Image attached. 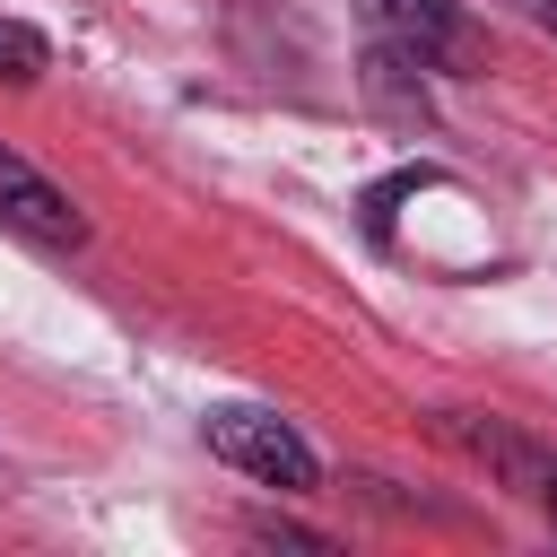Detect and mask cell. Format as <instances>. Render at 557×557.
Listing matches in <instances>:
<instances>
[{
    "mask_svg": "<svg viewBox=\"0 0 557 557\" xmlns=\"http://www.w3.org/2000/svg\"><path fill=\"white\" fill-rule=\"evenodd\" d=\"M209 453L226 461V470H244V479H261V487H278V496H305V487H322V453L278 418V409H252V400H226V409H209Z\"/></svg>",
    "mask_w": 557,
    "mask_h": 557,
    "instance_id": "6da1fadb",
    "label": "cell"
},
{
    "mask_svg": "<svg viewBox=\"0 0 557 557\" xmlns=\"http://www.w3.org/2000/svg\"><path fill=\"white\" fill-rule=\"evenodd\" d=\"M0 226L26 235V244H44V252H78V244H87V209H78L44 165H26L9 139H0Z\"/></svg>",
    "mask_w": 557,
    "mask_h": 557,
    "instance_id": "7a4b0ae2",
    "label": "cell"
},
{
    "mask_svg": "<svg viewBox=\"0 0 557 557\" xmlns=\"http://www.w3.org/2000/svg\"><path fill=\"white\" fill-rule=\"evenodd\" d=\"M357 17L374 26V44H400L426 70H461L470 61V17L453 0H357Z\"/></svg>",
    "mask_w": 557,
    "mask_h": 557,
    "instance_id": "3957f363",
    "label": "cell"
},
{
    "mask_svg": "<svg viewBox=\"0 0 557 557\" xmlns=\"http://www.w3.org/2000/svg\"><path fill=\"white\" fill-rule=\"evenodd\" d=\"M52 70V44L35 26H0V87H35Z\"/></svg>",
    "mask_w": 557,
    "mask_h": 557,
    "instance_id": "277c9868",
    "label": "cell"
},
{
    "mask_svg": "<svg viewBox=\"0 0 557 557\" xmlns=\"http://www.w3.org/2000/svg\"><path fill=\"white\" fill-rule=\"evenodd\" d=\"M261 540H278V548H331L322 531H296V522H261Z\"/></svg>",
    "mask_w": 557,
    "mask_h": 557,
    "instance_id": "5b68a950",
    "label": "cell"
},
{
    "mask_svg": "<svg viewBox=\"0 0 557 557\" xmlns=\"http://www.w3.org/2000/svg\"><path fill=\"white\" fill-rule=\"evenodd\" d=\"M505 9H513V17H531L540 35H557V0H505Z\"/></svg>",
    "mask_w": 557,
    "mask_h": 557,
    "instance_id": "8992f818",
    "label": "cell"
},
{
    "mask_svg": "<svg viewBox=\"0 0 557 557\" xmlns=\"http://www.w3.org/2000/svg\"><path fill=\"white\" fill-rule=\"evenodd\" d=\"M540 496H548V522H557V470H548V487H540Z\"/></svg>",
    "mask_w": 557,
    "mask_h": 557,
    "instance_id": "52a82bcc",
    "label": "cell"
}]
</instances>
